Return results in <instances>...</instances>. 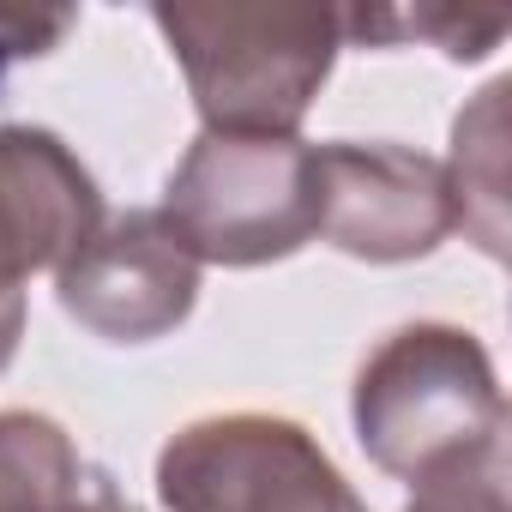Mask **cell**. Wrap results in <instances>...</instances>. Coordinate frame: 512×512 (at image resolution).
Returning a JSON list of instances; mask_svg holds the SVG:
<instances>
[{
	"label": "cell",
	"instance_id": "3",
	"mask_svg": "<svg viewBox=\"0 0 512 512\" xmlns=\"http://www.w3.org/2000/svg\"><path fill=\"white\" fill-rule=\"evenodd\" d=\"M199 266H278L320 241V175L308 139L199 133L175 163L163 205Z\"/></svg>",
	"mask_w": 512,
	"mask_h": 512
},
{
	"label": "cell",
	"instance_id": "6",
	"mask_svg": "<svg viewBox=\"0 0 512 512\" xmlns=\"http://www.w3.org/2000/svg\"><path fill=\"white\" fill-rule=\"evenodd\" d=\"M320 241L368 266H410L458 229L440 157L386 139L314 145Z\"/></svg>",
	"mask_w": 512,
	"mask_h": 512
},
{
	"label": "cell",
	"instance_id": "7",
	"mask_svg": "<svg viewBox=\"0 0 512 512\" xmlns=\"http://www.w3.org/2000/svg\"><path fill=\"white\" fill-rule=\"evenodd\" d=\"M97 223L103 187L61 133L0 127V368L19 356L31 278L55 272Z\"/></svg>",
	"mask_w": 512,
	"mask_h": 512
},
{
	"label": "cell",
	"instance_id": "11",
	"mask_svg": "<svg viewBox=\"0 0 512 512\" xmlns=\"http://www.w3.org/2000/svg\"><path fill=\"white\" fill-rule=\"evenodd\" d=\"M404 512H512V482H506V446L464 464V470H446L434 482H422Z\"/></svg>",
	"mask_w": 512,
	"mask_h": 512
},
{
	"label": "cell",
	"instance_id": "13",
	"mask_svg": "<svg viewBox=\"0 0 512 512\" xmlns=\"http://www.w3.org/2000/svg\"><path fill=\"white\" fill-rule=\"evenodd\" d=\"M49 512H139V506L121 494V482H115L103 464H85V476H79V482L49 506Z\"/></svg>",
	"mask_w": 512,
	"mask_h": 512
},
{
	"label": "cell",
	"instance_id": "2",
	"mask_svg": "<svg viewBox=\"0 0 512 512\" xmlns=\"http://www.w3.org/2000/svg\"><path fill=\"white\" fill-rule=\"evenodd\" d=\"M205 133L302 139L344 55L338 7H151Z\"/></svg>",
	"mask_w": 512,
	"mask_h": 512
},
{
	"label": "cell",
	"instance_id": "5",
	"mask_svg": "<svg viewBox=\"0 0 512 512\" xmlns=\"http://www.w3.org/2000/svg\"><path fill=\"white\" fill-rule=\"evenodd\" d=\"M199 260L157 205L103 211V223L55 266V302L103 344H157L199 302Z\"/></svg>",
	"mask_w": 512,
	"mask_h": 512
},
{
	"label": "cell",
	"instance_id": "8",
	"mask_svg": "<svg viewBox=\"0 0 512 512\" xmlns=\"http://www.w3.org/2000/svg\"><path fill=\"white\" fill-rule=\"evenodd\" d=\"M506 97V79L482 85L452 121V157H440L452 187V223L488 260H506Z\"/></svg>",
	"mask_w": 512,
	"mask_h": 512
},
{
	"label": "cell",
	"instance_id": "10",
	"mask_svg": "<svg viewBox=\"0 0 512 512\" xmlns=\"http://www.w3.org/2000/svg\"><path fill=\"white\" fill-rule=\"evenodd\" d=\"M512 25L500 13H458V7H356L344 13V49L368 43V49H398V43H434L446 61H482L500 49Z\"/></svg>",
	"mask_w": 512,
	"mask_h": 512
},
{
	"label": "cell",
	"instance_id": "4",
	"mask_svg": "<svg viewBox=\"0 0 512 512\" xmlns=\"http://www.w3.org/2000/svg\"><path fill=\"white\" fill-rule=\"evenodd\" d=\"M157 500L169 512H368L332 452L272 410L175 428L157 452Z\"/></svg>",
	"mask_w": 512,
	"mask_h": 512
},
{
	"label": "cell",
	"instance_id": "9",
	"mask_svg": "<svg viewBox=\"0 0 512 512\" xmlns=\"http://www.w3.org/2000/svg\"><path fill=\"white\" fill-rule=\"evenodd\" d=\"M79 476L85 458L55 416L0 410V512H49Z\"/></svg>",
	"mask_w": 512,
	"mask_h": 512
},
{
	"label": "cell",
	"instance_id": "12",
	"mask_svg": "<svg viewBox=\"0 0 512 512\" xmlns=\"http://www.w3.org/2000/svg\"><path fill=\"white\" fill-rule=\"evenodd\" d=\"M73 25H79V13H0V79L25 61L55 55Z\"/></svg>",
	"mask_w": 512,
	"mask_h": 512
},
{
	"label": "cell",
	"instance_id": "1",
	"mask_svg": "<svg viewBox=\"0 0 512 512\" xmlns=\"http://www.w3.org/2000/svg\"><path fill=\"white\" fill-rule=\"evenodd\" d=\"M350 422L362 452L410 488L506 446L500 374L482 338L446 320L398 326L368 350L350 386Z\"/></svg>",
	"mask_w": 512,
	"mask_h": 512
}]
</instances>
